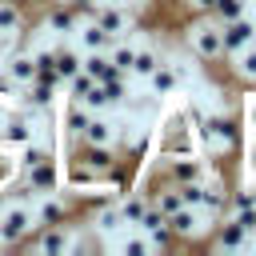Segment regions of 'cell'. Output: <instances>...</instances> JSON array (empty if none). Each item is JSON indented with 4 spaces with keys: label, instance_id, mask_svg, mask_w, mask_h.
I'll return each instance as SVG.
<instances>
[{
    "label": "cell",
    "instance_id": "7a4b0ae2",
    "mask_svg": "<svg viewBox=\"0 0 256 256\" xmlns=\"http://www.w3.org/2000/svg\"><path fill=\"white\" fill-rule=\"evenodd\" d=\"M32 232H36V216H32L28 204H4L0 208V244L4 248L24 244Z\"/></svg>",
    "mask_w": 256,
    "mask_h": 256
},
{
    "label": "cell",
    "instance_id": "f546056e",
    "mask_svg": "<svg viewBox=\"0 0 256 256\" xmlns=\"http://www.w3.org/2000/svg\"><path fill=\"white\" fill-rule=\"evenodd\" d=\"M120 248H124V256H144L152 244H148V236H124V244H120Z\"/></svg>",
    "mask_w": 256,
    "mask_h": 256
},
{
    "label": "cell",
    "instance_id": "52a82bcc",
    "mask_svg": "<svg viewBox=\"0 0 256 256\" xmlns=\"http://www.w3.org/2000/svg\"><path fill=\"white\" fill-rule=\"evenodd\" d=\"M28 244H32V252H72L76 236L64 224H40V236H28Z\"/></svg>",
    "mask_w": 256,
    "mask_h": 256
},
{
    "label": "cell",
    "instance_id": "ffe728a7",
    "mask_svg": "<svg viewBox=\"0 0 256 256\" xmlns=\"http://www.w3.org/2000/svg\"><path fill=\"white\" fill-rule=\"evenodd\" d=\"M20 28H24V12H20V4H16V0H0V32L20 36Z\"/></svg>",
    "mask_w": 256,
    "mask_h": 256
},
{
    "label": "cell",
    "instance_id": "30bf717a",
    "mask_svg": "<svg viewBox=\"0 0 256 256\" xmlns=\"http://www.w3.org/2000/svg\"><path fill=\"white\" fill-rule=\"evenodd\" d=\"M148 88H152V96H172V92L180 88V64L160 60V64L148 72Z\"/></svg>",
    "mask_w": 256,
    "mask_h": 256
},
{
    "label": "cell",
    "instance_id": "d590c367",
    "mask_svg": "<svg viewBox=\"0 0 256 256\" xmlns=\"http://www.w3.org/2000/svg\"><path fill=\"white\" fill-rule=\"evenodd\" d=\"M0 248H4V244H0Z\"/></svg>",
    "mask_w": 256,
    "mask_h": 256
},
{
    "label": "cell",
    "instance_id": "603a6c76",
    "mask_svg": "<svg viewBox=\"0 0 256 256\" xmlns=\"http://www.w3.org/2000/svg\"><path fill=\"white\" fill-rule=\"evenodd\" d=\"M160 64V52L156 48H136V60H132V68H128V76H136V80H148V72Z\"/></svg>",
    "mask_w": 256,
    "mask_h": 256
},
{
    "label": "cell",
    "instance_id": "d6986e66",
    "mask_svg": "<svg viewBox=\"0 0 256 256\" xmlns=\"http://www.w3.org/2000/svg\"><path fill=\"white\" fill-rule=\"evenodd\" d=\"M80 20H84V16H80L76 8H68L64 0L48 12V28H52V32H76V24H80Z\"/></svg>",
    "mask_w": 256,
    "mask_h": 256
},
{
    "label": "cell",
    "instance_id": "3957f363",
    "mask_svg": "<svg viewBox=\"0 0 256 256\" xmlns=\"http://www.w3.org/2000/svg\"><path fill=\"white\" fill-rule=\"evenodd\" d=\"M88 20H96L112 40L116 36H132V28H136V16L128 12V4H92Z\"/></svg>",
    "mask_w": 256,
    "mask_h": 256
},
{
    "label": "cell",
    "instance_id": "ba28073f",
    "mask_svg": "<svg viewBox=\"0 0 256 256\" xmlns=\"http://www.w3.org/2000/svg\"><path fill=\"white\" fill-rule=\"evenodd\" d=\"M36 124H40V120H32L28 112H16V116H8V120L0 124V140H4L8 148H24L28 140H36Z\"/></svg>",
    "mask_w": 256,
    "mask_h": 256
},
{
    "label": "cell",
    "instance_id": "4dcf8cb0",
    "mask_svg": "<svg viewBox=\"0 0 256 256\" xmlns=\"http://www.w3.org/2000/svg\"><path fill=\"white\" fill-rule=\"evenodd\" d=\"M184 4H188L192 12H200V16H212V4H216V0H184Z\"/></svg>",
    "mask_w": 256,
    "mask_h": 256
},
{
    "label": "cell",
    "instance_id": "4316f807",
    "mask_svg": "<svg viewBox=\"0 0 256 256\" xmlns=\"http://www.w3.org/2000/svg\"><path fill=\"white\" fill-rule=\"evenodd\" d=\"M236 76H244V80H252V84H256V40H252L248 48H240V52H236Z\"/></svg>",
    "mask_w": 256,
    "mask_h": 256
},
{
    "label": "cell",
    "instance_id": "1f68e13d",
    "mask_svg": "<svg viewBox=\"0 0 256 256\" xmlns=\"http://www.w3.org/2000/svg\"><path fill=\"white\" fill-rule=\"evenodd\" d=\"M64 4H68V8H76V12L88 20V12H92V4H96V0H64Z\"/></svg>",
    "mask_w": 256,
    "mask_h": 256
},
{
    "label": "cell",
    "instance_id": "9a60e30c",
    "mask_svg": "<svg viewBox=\"0 0 256 256\" xmlns=\"http://www.w3.org/2000/svg\"><path fill=\"white\" fill-rule=\"evenodd\" d=\"M24 180L32 192H56V160H44L36 168H24Z\"/></svg>",
    "mask_w": 256,
    "mask_h": 256
},
{
    "label": "cell",
    "instance_id": "836d02e7",
    "mask_svg": "<svg viewBox=\"0 0 256 256\" xmlns=\"http://www.w3.org/2000/svg\"><path fill=\"white\" fill-rule=\"evenodd\" d=\"M96 4H128V0H96Z\"/></svg>",
    "mask_w": 256,
    "mask_h": 256
},
{
    "label": "cell",
    "instance_id": "7402d4cb",
    "mask_svg": "<svg viewBox=\"0 0 256 256\" xmlns=\"http://www.w3.org/2000/svg\"><path fill=\"white\" fill-rule=\"evenodd\" d=\"M116 228H124V220H120V208H116V204H104V208H96V212H92V232H116Z\"/></svg>",
    "mask_w": 256,
    "mask_h": 256
},
{
    "label": "cell",
    "instance_id": "f1b7e54d",
    "mask_svg": "<svg viewBox=\"0 0 256 256\" xmlns=\"http://www.w3.org/2000/svg\"><path fill=\"white\" fill-rule=\"evenodd\" d=\"M228 216H232V220H236L244 232H252V228H256V208H252V204H244V208H232Z\"/></svg>",
    "mask_w": 256,
    "mask_h": 256
},
{
    "label": "cell",
    "instance_id": "d4e9b609",
    "mask_svg": "<svg viewBox=\"0 0 256 256\" xmlns=\"http://www.w3.org/2000/svg\"><path fill=\"white\" fill-rule=\"evenodd\" d=\"M148 204H152V208H156L160 216H172V212H176V208H180L184 200H180V192H176V184H168V188H164V192H156V196H152Z\"/></svg>",
    "mask_w": 256,
    "mask_h": 256
},
{
    "label": "cell",
    "instance_id": "6da1fadb",
    "mask_svg": "<svg viewBox=\"0 0 256 256\" xmlns=\"http://www.w3.org/2000/svg\"><path fill=\"white\" fill-rule=\"evenodd\" d=\"M184 44H188V52H192L196 60H204V64L220 60V56H224L220 20H212V16H200V20H192V24H188V32H184Z\"/></svg>",
    "mask_w": 256,
    "mask_h": 256
},
{
    "label": "cell",
    "instance_id": "7c38bea8",
    "mask_svg": "<svg viewBox=\"0 0 256 256\" xmlns=\"http://www.w3.org/2000/svg\"><path fill=\"white\" fill-rule=\"evenodd\" d=\"M4 76L16 84V88H24V84H32L36 80V68H32V52H8L4 56Z\"/></svg>",
    "mask_w": 256,
    "mask_h": 256
},
{
    "label": "cell",
    "instance_id": "8992f818",
    "mask_svg": "<svg viewBox=\"0 0 256 256\" xmlns=\"http://www.w3.org/2000/svg\"><path fill=\"white\" fill-rule=\"evenodd\" d=\"M76 164H80L84 172H92V176H108V172L116 168V148H112V144H80Z\"/></svg>",
    "mask_w": 256,
    "mask_h": 256
},
{
    "label": "cell",
    "instance_id": "4fadbf2b",
    "mask_svg": "<svg viewBox=\"0 0 256 256\" xmlns=\"http://www.w3.org/2000/svg\"><path fill=\"white\" fill-rule=\"evenodd\" d=\"M168 220V228H172V236L176 240H192V236H200V208H188V204H180L172 216H164Z\"/></svg>",
    "mask_w": 256,
    "mask_h": 256
},
{
    "label": "cell",
    "instance_id": "83f0119b",
    "mask_svg": "<svg viewBox=\"0 0 256 256\" xmlns=\"http://www.w3.org/2000/svg\"><path fill=\"white\" fill-rule=\"evenodd\" d=\"M80 104H84L88 112H104V108H108V92H104V84H96V80H92V84H88V92L80 96Z\"/></svg>",
    "mask_w": 256,
    "mask_h": 256
},
{
    "label": "cell",
    "instance_id": "e0dca14e",
    "mask_svg": "<svg viewBox=\"0 0 256 256\" xmlns=\"http://www.w3.org/2000/svg\"><path fill=\"white\" fill-rule=\"evenodd\" d=\"M248 236H252V232H244V228H240V224L228 216V220L216 228V236H212V248H248Z\"/></svg>",
    "mask_w": 256,
    "mask_h": 256
},
{
    "label": "cell",
    "instance_id": "277c9868",
    "mask_svg": "<svg viewBox=\"0 0 256 256\" xmlns=\"http://www.w3.org/2000/svg\"><path fill=\"white\" fill-rule=\"evenodd\" d=\"M164 176H168V184H192V180L208 176V164L196 152H176V156H164Z\"/></svg>",
    "mask_w": 256,
    "mask_h": 256
},
{
    "label": "cell",
    "instance_id": "5b68a950",
    "mask_svg": "<svg viewBox=\"0 0 256 256\" xmlns=\"http://www.w3.org/2000/svg\"><path fill=\"white\" fill-rule=\"evenodd\" d=\"M220 40H224V56H236L240 48H248L252 40H256V20L244 12V16H236V20H224L220 24Z\"/></svg>",
    "mask_w": 256,
    "mask_h": 256
},
{
    "label": "cell",
    "instance_id": "e575fe53",
    "mask_svg": "<svg viewBox=\"0 0 256 256\" xmlns=\"http://www.w3.org/2000/svg\"><path fill=\"white\" fill-rule=\"evenodd\" d=\"M248 244H252V248H256V228H252V236H248Z\"/></svg>",
    "mask_w": 256,
    "mask_h": 256
},
{
    "label": "cell",
    "instance_id": "8fae6325",
    "mask_svg": "<svg viewBox=\"0 0 256 256\" xmlns=\"http://www.w3.org/2000/svg\"><path fill=\"white\" fill-rule=\"evenodd\" d=\"M76 144H112V148H116V124H112V120H104L100 112H88L84 132H80V140H76Z\"/></svg>",
    "mask_w": 256,
    "mask_h": 256
},
{
    "label": "cell",
    "instance_id": "2e32d148",
    "mask_svg": "<svg viewBox=\"0 0 256 256\" xmlns=\"http://www.w3.org/2000/svg\"><path fill=\"white\" fill-rule=\"evenodd\" d=\"M32 216H36V228H40V224H64V220H68V200L48 196V200H40V204L32 208Z\"/></svg>",
    "mask_w": 256,
    "mask_h": 256
},
{
    "label": "cell",
    "instance_id": "d6a6232c",
    "mask_svg": "<svg viewBox=\"0 0 256 256\" xmlns=\"http://www.w3.org/2000/svg\"><path fill=\"white\" fill-rule=\"evenodd\" d=\"M12 44H16V36H8V32H0V60L12 52Z\"/></svg>",
    "mask_w": 256,
    "mask_h": 256
},
{
    "label": "cell",
    "instance_id": "44dd1931",
    "mask_svg": "<svg viewBox=\"0 0 256 256\" xmlns=\"http://www.w3.org/2000/svg\"><path fill=\"white\" fill-rule=\"evenodd\" d=\"M116 208H120V220H124V224H140V216H144V208H148V196L132 192V196L116 200Z\"/></svg>",
    "mask_w": 256,
    "mask_h": 256
},
{
    "label": "cell",
    "instance_id": "484cf974",
    "mask_svg": "<svg viewBox=\"0 0 256 256\" xmlns=\"http://www.w3.org/2000/svg\"><path fill=\"white\" fill-rule=\"evenodd\" d=\"M44 160H56V156H52V148H44V144H32V140L20 148V168H36V164H44Z\"/></svg>",
    "mask_w": 256,
    "mask_h": 256
},
{
    "label": "cell",
    "instance_id": "5bb4252c",
    "mask_svg": "<svg viewBox=\"0 0 256 256\" xmlns=\"http://www.w3.org/2000/svg\"><path fill=\"white\" fill-rule=\"evenodd\" d=\"M76 28H80V52H108L112 36H108L96 20H80Z\"/></svg>",
    "mask_w": 256,
    "mask_h": 256
},
{
    "label": "cell",
    "instance_id": "ac0fdd59",
    "mask_svg": "<svg viewBox=\"0 0 256 256\" xmlns=\"http://www.w3.org/2000/svg\"><path fill=\"white\" fill-rule=\"evenodd\" d=\"M52 68H56V76H60V84H64L68 76H76V72H80V52H76V48H68V44L52 48Z\"/></svg>",
    "mask_w": 256,
    "mask_h": 256
},
{
    "label": "cell",
    "instance_id": "cb8c5ba5",
    "mask_svg": "<svg viewBox=\"0 0 256 256\" xmlns=\"http://www.w3.org/2000/svg\"><path fill=\"white\" fill-rule=\"evenodd\" d=\"M84 120H88V108H84L80 100H72V104L64 108V124H68V136H72V140H80V132H84Z\"/></svg>",
    "mask_w": 256,
    "mask_h": 256
},
{
    "label": "cell",
    "instance_id": "9c48e42d",
    "mask_svg": "<svg viewBox=\"0 0 256 256\" xmlns=\"http://www.w3.org/2000/svg\"><path fill=\"white\" fill-rule=\"evenodd\" d=\"M136 228L148 236V244H152V248H172V244H176V236H172L168 220H164V216H160L152 204L144 208V216H140V224H136Z\"/></svg>",
    "mask_w": 256,
    "mask_h": 256
}]
</instances>
